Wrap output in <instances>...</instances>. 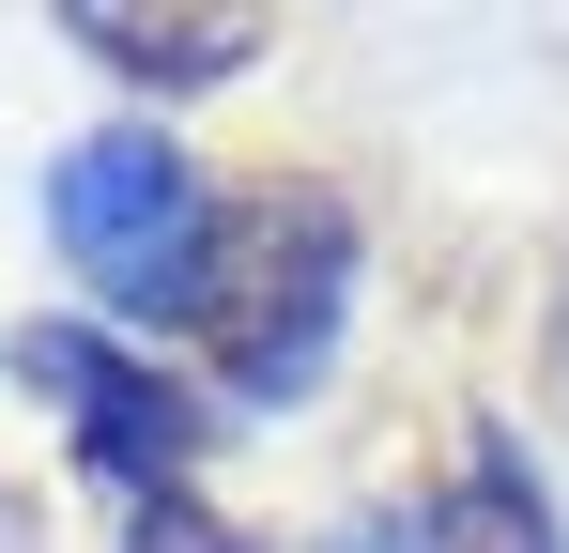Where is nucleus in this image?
<instances>
[{"instance_id":"f257e3e1","label":"nucleus","mask_w":569,"mask_h":553,"mask_svg":"<svg viewBox=\"0 0 569 553\" xmlns=\"http://www.w3.org/2000/svg\"><path fill=\"white\" fill-rule=\"evenodd\" d=\"M339 292H355V215L323 184H231L216 200V276H200V354L231 400H308L339 354Z\"/></svg>"},{"instance_id":"f03ea898","label":"nucleus","mask_w":569,"mask_h":553,"mask_svg":"<svg viewBox=\"0 0 569 553\" xmlns=\"http://www.w3.org/2000/svg\"><path fill=\"white\" fill-rule=\"evenodd\" d=\"M47 231H62V262L93 276L123 323H200V276H216V184H200L154 123H93V139H62V170H47Z\"/></svg>"},{"instance_id":"7ed1b4c3","label":"nucleus","mask_w":569,"mask_h":553,"mask_svg":"<svg viewBox=\"0 0 569 553\" xmlns=\"http://www.w3.org/2000/svg\"><path fill=\"white\" fill-rule=\"evenodd\" d=\"M31 384L78 415V461H93V476H123V492H170V476H186V446H200L186 384H170L154 354H123V339L47 323V339H31Z\"/></svg>"},{"instance_id":"20e7f679","label":"nucleus","mask_w":569,"mask_h":553,"mask_svg":"<svg viewBox=\"0 0 569 553\" xmlns=\"http://www.w3.org/2000/svg\"><path fill=\"white\" fill-rule=\"evenodd\" d=\"M431 553H555V507H539V476L508 431H477L447 461V492H431Z\"/></svg>"},{"instance_id":"39448f33","label":"nucleus","mask_w":569,"mask_h":553,"mask_svg":"<svg viewBox=\"0 0 569 553\" xmlns=\"http://www.w3.org/2000/svg\"><path fill=\"white\" fill-rule=\"evenodd\" d=\"M78 47L93 62H139L154 92H200L231 62H262V16H123V0H78Z\"/></svg>"},{"instance_id":"423d86ee","label":"nucleus","mask_w":569,"mask_h":553,"mask_svg":"<svg viewBox=\"0 0 569 553\" xmlns=\"http://www.w3.org/2000/svg\"><path fill=\"white\" fill-rule=\"evenodd\" d=\"M123 553H247V539H231L216 507H186V492H154V507H139V539H123Z\"/></svg>"},{"instance_id":"0eeeda50","label":"nucleus","mask_w":569,"mask_h":553,"mask_svg":"<svg viewBox=\"0 0 569 553\" xmlns=\"http://www.w3.org/2000/svg\"><path fill=\"white\" fill-rule=\"evenodd\" d=\"M339 553H431V539H385V523H355V539H339Z\"/></svg>"},{"instance_id":"6e6552de","label":"nucleus","mask_w":569,"mask_h":553,"mask_svg":"<svg viewBox=\"0 0 569 553\" xmlns=\"http://www.w3.org/2000/svg\"><path fill=\"white\" fill-rule=\"evenodd\" d=\"M555 415H569V323H555Z\"/></svg>"}]
</instances>
